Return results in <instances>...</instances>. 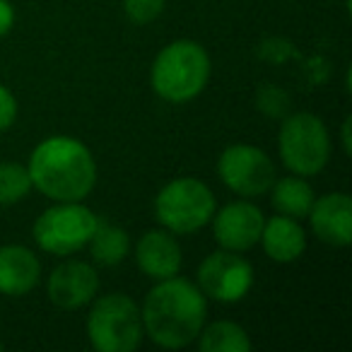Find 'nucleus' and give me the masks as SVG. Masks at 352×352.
Listing matches in <instances>:
<instances>
[{
	"mask_svg": "<svg viewBox=\"0 0 352 352\" xmlns=\"http://www.w3.org/2000/svg\"><path fill=\"white\" fill-rule=\"evenodd\" d=\"M142 331L162 350H184L193 345L208 321V297L193 280L174 275L157 280L140 307Z\"/></svg>",
	"mask_w": 352,
	"mask_h": 352,
	"instance_id": "f257e3e1",
	"label": "nucleus"
},
{
	"mask_svg": "<svg viewBox=\"0 0 352 352\" xmlns=\"http://www.w3.org/2000/svg\"><path fill=\"white\" fill-rule=\"evenodd\" d=\"M32 188L51 203L85 201L97 186V160L82 140L73 135H49L27 160Z\"/></svg>",
	"mask_w": 352,
	"mask_h": 352,
	"instance_id": "f03ea898",
	"label": "nucleus"
},
{
	"mask_svg": "<svg viewBox=\"0 0 352 352\" xmlns=\"http://www.w3.org/2000/svg\"><path fill=\"white\" fill-rule=\"evenodd\" d=\"M212 75L210 54L196 39L169 41L150 65V87L166 104H188L201 97Z\"/></svg>",
	"mask_w": 352,
	"mask_h": 352,
	"instance_id": "7ed1b4c3",
	"label": "nucleus"
},
{
	"mask_svg": "<svg viewBox=\"0 0 352 352\" xmlns=\"http://www.w3.org/2000/svg\"><path fill=\"white\" fill-rule=\"evenodd\" d=\"M85 328L97 352H135L145 340L140 307L126 292L97 294L89 302Z\"/></svg>",
	"mask_w": 352,
	"mask_h": 352,
	"instance_id": "20e7f679",
	"label": "nucleus"
},
{
	"mask_svg": "<svg viewBox=\"0 0 352 352\" xmlns=\"http://www.w3.org/2000/svg\"><path fill=\"white\" fill-rule=\"evenodd\" d=\"M217 210L212 188L196 176H179L160 188L152 212L160 227L176 236H188L210 225Z\"/></svg>",
	"mask_w": 352,
	"mask_h": 352,
	"instance_id": "39448f33",
	"label": "nucleus"
},
{
	"mask_svg": "<svg viewBox=\"0 0 352 352\" xmlns=\"http://www.w3.org/2000/svg\"><path fill=\"white\" fill-rule=\"evenodd\" d=\"M331 131L318 113L294 111L283 116L278 131V155L289 174L316 176L331 162Z\"/></svg>",
	"mask_w": 352,
	"mask_h": 352,
	"instance_id": "423d86ee",
	"label": "nucleus"
},
{
	"mask_svg": "<svg viewBox=\"0 0 352 352\" xmlns=\"http://www.w3.org/2000/svg\"><path fill=\"white\" fill-rule=\"evenodd\" d=\"M99 220L102 217L85 206V201L54 203L34 220L32 236L44 254L63 258L87 249Z\"/></svg>",
	"mask_w": 352,
	"mask_h": 352,
	"instance_id": "0eeeda50",
	"label": "nucleus"
},
{
	"mask_svg": "<svg viewBox=\"0 0 352 352\" xmlns=\"http://www.w3.org/2000/svg\"><path fill=\"white\" fill-rule=\"evenodd\" d=\"M215 171L227 191L249 201L268 196L270 186L278 179L273 157L249 142L227 145L217 157Z\"/></svg>",
	"mask_w": 352,
	"mask_h": 352,
	"instance_id": "6e6552de",
	"label": "nucleus"
},
{
	"mask_svg": "<svg viewBox=\"0 0 352 352\" xmlns=\"http://www.w3.org/2000/svg\"><path fill=\"white\" fill-rule=\"evenodd\" d=\"M256 283L254 265L236 251L217 249L201 261L196 285L208 299L217 304H236L246 299Z\"/></svg>",
	"mask_w": 352,
	"mask_h": 352,
	"instance_id": "1a4fd4ad",
	"label": "nucleus"
},
{
	"mask_svg": "<svg viewBox=\"0 0 352 352\" xmlns=\"http://www.w3.org/2000/svg\"><path fill=\"white\" fill-rule=\"evenodd\" d=\"M265 215L254 201L236 198L227 206L217 208L210 220L212 239L220 249L246 254L254 246H258L261 230H263Z\"/></svg>",
	"mask_w": 352,
	"mask_h": 352,
	"instance_id": "9d476101",
	"label": "nucleus"
},
{
	"mask_svg": "<svg viewBox=\"0 0 352 352\" xmlns=\"http://www.w3.org/2000/svg\"><path fill=\"white\" fill-rule=\"evenodd\" d=\"M99 285L102 280L94 263L65 258L51 270L46 280V294H49V302L60 311H78L82 307H89V302L99 294Z\"/></svg>",
	"mask_w": 352,
	"mask_h": 352,
	"instance_id": "9b49d317",
	"label": "nucleus"
},
{
	"mask_svg": "<svg viewBox=\"0 0 352 352\" xmlns=\"http://www.w3.org/2000/svg\"><path fill=\"white\" fill-rule=\"evenodd\" d=\"M309 230L321 244L347 249L352 244V198L345 191L316 196L307 215Z\"/></svg>",
	"mask_w": 352,
	"mask_h": 352,
	"instance_id": "f8f14e48",
	"label": "nucleus"
},
{
	"mask_svg": "<svg viewBox=\"0 0 352 352\" xmlns=\"http://www.w3.org/2000/svg\"><path fill=\"white\" fill-rule=\"evenodd\" d=\"M138 270L150 280H166L182 273L184 249L179 236L166 232L164 227H155L140 234V239L131 249Z\"/></svg>",
	"mask_w": 352,
	"mask_h": 352,
	"instance_id": "ddd939ff",
	"label": "nucleus"
},
{
	"mask_svg": "<svg viewBox=\"0 0 352 352\" xmlns=\"http://www.w3.org/2000/svg\"><path fill=\"white\" fill-rule=\"evenodd\" d=\"M41 283V261L25 244L0 246V294L20 299Z\"/></svg>",
	"mask_w": 352,
	"mask_h": 352,
	"instance_id": "4468645a",
	"label": "nucleus"
},
{
	"mask_svg": "<svg viewBox=\"0 0 352 352\" xmlns=\"http://www.w3.org/2000/svg\"><path fill=\"white\" fill-rule=\"evenodd\" d=\"M309 244L307 230L302 227V220H294L287 215L265 217L263 230H261L258 246L263 249V254L275 263H294L304 256Z\"/></svg>",
	"mask_w": 352,
	"mask_h": 352,
	"instance_id": "2eb2a0df",
	"label": "nucleus"
},
{
	"mask_svg": "<svg viewBox=\"0 0 352 352\" xmlns=\"http://www.w3.org/2000/svg\"><path fill=\"white\" fill-rule=\"evenodd\" d=\"M270 206L278 215H287L294 220H307L311 203L316 198V191L309 184L307 176L287 174L283 179H275L273 186L268 191Z\"/></svg>",
	"mask_w": 352,
	"mask_h": 352,
	"instance_id": "dca6fc26",
	"label": "nucleus"
},
{
	"mask_svg": "<svg viewBox=\"0 0 352 352\" xmlns=\"http://www.w3.org/2000/svg\"><path fill=\"white\" fill-rule=\"evenodd\" d=\"M87 249H89V256H92L94 265L113 268V265L123 263V261L131 256L133 241H131V234H128L123 227L99 220L92 239L87 241Z\"/></svg>",
	"mask_w": 352,
	"mask_h": 352,
	"instance_id": "f3484780",
	"label": "nucleus"
},
{
	"mask_svg": "<svg viewBox=\"0 0 352 352\" xmlns=\"http://www.w3.org/2000/svg\"><path fill=\"white\" fill-rule=\"evenodd\" d=\"M196 345L201 352H249L254 347L246 328L236 321H212L201 328L196 338Z\"/></svg>",
	"mask_w": 352,
	"mask_h": 352,
	"instance_id": "a211bd4d",
	"label": "nucleus"
},
{
	"mask_svg": "<svg viewBox=\"0 0 352 352\" xmlns=\"http://www.w3.org/2000/svg\"><path fill=\"white\" fill-rule=\"evenodd\" d=\"M32 188L27 164L20 162H0V208H10L25 201Z\"/></svg>",
	"mask_w": 352,
	"mask_h": 352,
	"instance_id": "6ab92c4d",
	"label": "nucleus"
},
{
	"mask_svg": "<svg viewBox=\"0 0 352 352\" xmlns=\"http://www.w3.org/2000/svg\"><path fill=\"white\" fill-rule=\"evenodd\" d=\"M166 8V0H123V15L138 27L152 25L160 20Z\"/></svg>",
	"mask_w": 352,
	"mask_h": 352,
	"instance_id": "aec40b11",
	"label": "nucleus"
},
{
	"mask_svg": "<svg viewBox=\"0 0 352 352\" xmlns=\"http://www.w3.org/2000/svg\"><path fill=\"white\" fill-rule=\"evenodd\" d=\"M256 104H258V109L263 113H268V116H287V109H289V97L285 89L280 87H273V85H265V87L258 89V94H256Z\"/></svg>",
	"mask_w": 352,
	"mask_h": 352,
	"instance_id": "412c9836",
	"label": "nucleus"
},
{
	"mask_svg": "<svg viewBox=\"0 0 352 352\" xmlns=\"http://www.w3.org/2000/svg\"><path fill=\"white\" fill-rule=\"evenodd\" d=\"M17 113H20L17 97L6 87V85H0V133L10 131V128L15 126Z\"/></svg>",
	"mask_w": 352,
	"mask_h": 352,
	"instance_id": "4be33fe9",
	"label": "nucleus"
},
{
	"mask_svg": "<svg viewBox=\"0 0 352 352\" xmlns=\"http://www.w3.org/2000/svg\"><path fill=\"white\" fill-rule=\"evenodd\" d=\"M15 20H17L15 6H12L10 0H0V39L10 34L12 27H15Z\"/></svg>",
	"mask_w": 352,
	"mask_h": 352,
	"instance_id": "5701e85b",
	"label": "nucleus"
},
{
	"mask_svg": "<svg viewBox=\"0 0 352 352\" xmlns=\"http://www.w3.org/2000/svg\"><path fill=\"white\" fill-rule=\"evenodd\" d=\"M350 116H345V121H342V131H340V142H342V152L345 155H350L352 152V138H350Z\"/></svg>",
	"mask_w": 352,
	"mask_h": 352,
	"instance_id": "b1692460",
	"label": "nucleus"
},
{
	"mask_svg": "<svg viewBox=\"0 0 352 352\" xmlns=\"http://www.w3.org/2000/svg\"><path fill=\"white\" fill-rule=\"evenodd\" d=\"M3 347H6V342H3V340H0V350H3Z\"/></svg>",
	"mask_w": 352,
	"mask_h": 352,
	"instance_id": "393cba45",
	"label": "nucleus"
}]
</instances>
